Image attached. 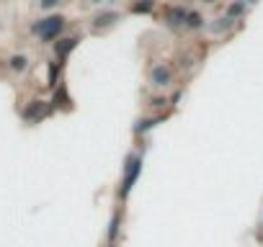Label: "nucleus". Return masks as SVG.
<instances>
[{
	"label": "nucleus",
	"mask_w": 263,
	"mask_h": 247,
	"mask_svg": "<svg viewBox=\"0 0 263 247\" xmlns=\"http://www.w3.org/2000/svg\"><path fill=\"white\" fill-rule=\"evenodd\" d=\"M62 26H65L62 16H49V18H44V21L37 24V33L41 39H52V36H57V33L62 31Z\"/></svg>",
	"instance_id": "obj_1"
},
{
	"label": "nucleus",
	"mask_w": 263,
	"mask_h": 247,
	"mask_svg": "<svg viewBox=\"0 0 263 247\" xmlns=\"http://www.w3.org/2000/svg\"><path fill=\"white\" fill-rule=\"evenodd\" d=\"M142 170V162H140V157H132L129 160V167H127V178H124V188H121V193H129L134 181H137V175H140Z\"/></svg>",
	"instance_id": "obj_2"
},
{
	"label": "nucleus",
	"mask_w": 263,
	"mask_h": 247,
	"mask_svg": "<svg viewBox=\"0 0 263 247\" xmlns=\"http://www.w3.org/2000/svg\"><path fill=\"white\" fill-rule=\"evenodd\" d=\"M168 80H170V72L165 70V67H155L152 70V83L155 85H168Z\"/></svg>",
	"instance_id": "obj_3"
},
{
	"label": "nucleus",
	"mask_w": 263,
	"mask_h": 247,
	"mask_svg": "<svg viewBox=\"0 0 263 247\" xmlns=\"http://www.w3.org/2000/svg\"><path fill=\"white\" fill-rule=\"evenodd\" d=\"M75 44H77V39H65L62 44H57V54H60V57H65V54L70 52Z\"/></svg>",
	"instance_id": "obj_4"
},
{
	"label": "nucleus",
	"mask_w": 263,
	"mask_h": 247,
	"mask_svg": "<svg viewBox=\"0 0 263 247\" xmlns=\"http://www.w3.org/2000/svg\"><path fill=\"white\" fill-rule=\"evenodd\" d=\"M116 18H119L116 13H104V16H98V18H96V29H101V26H109V24H113Z\"/></svg>",
	"instance_id": "obj_5"
},
{
	"label": "nucleus",
	"mask_w": 263,
	"mask_h": 247,
	"mask_svg": "<svg viewBox=\"0 0 263 247\" xmlns=\"http://www.w3.org/2000/svg\"><path fill=\"white\" fill-rule=\"evenodd\" d=\"M243 10H245V0H237V3H232V5H230V10H227V16L235 18V16L243 13Z\"/></svg>",
	"instance_id": "obj_6"
},
{
	"label": "nucleus",
	"mask_w": 263,
	"mask_h": 247,
	"mask_svg": "<svg viewBox=\"0 0 263 247\" xmlns=\"http://www.w3.org/2000/svg\"><path fill=\"white\" fill-rule=\"evenodd\" d=\"M150 8H152V0H145V3H134V5H132L134 13H147Z\"/></svg>",
	"instance_id": "obj_7"
},
{
	"label": "nucleus",
	"mask_w": 263,
	"mask_h": 247,
	"mask_svg": "<svg viewBox=\"0 0 263 247\" xmlns=\"http://www.w3.org/2000/svg\"><path fill=\"white\" fill-rule=\"evenodd\" d=\"M230 24H232V18L227 16V18H220V24H214L212 26V31H222V29H230Z\"/></svg>",
	"instance_id": "obj_8"
},
{
	"label": "nucleus",
	"mask_w": 263,
	"mask_h": 247,
	"mask_svg": "<svg viewBox=\"0 0 263 247\" xmlns=\"http://www.w3.org/2000/svg\"><path fill=\"white\" fill-rule=\"evenodd\" d=\"M186 18H188V21H186V24H188L191 29H196V26L201 24V16H199V13H188Z\"/></svg>",
	"instance_id": "obj_9"
},
{
	"label": "nucleus",
	"mask_w": 263,
	"mask_h": 247,
	"mask_svg": "<svg viewBox=\"0 0 263 247\" xmlns=\"http://www.w3.org/2000/svg\"><path fill=\"white\" fill-rule=\"evenodd\" d=\"M10 67H13V70H24V67H26V57H13V60H10Z\"/></svg>",
	"instance_id": "obj_10"
},
{
	"label": "nucleus",
	"mask_w": 263,
	"mask_h": 247,
	"mask_svg": "<svg viewBox=\"0 0 263 247\" xmlns=\"http://www.w3.org/2000/svg\"><path fill=\"white\" fill-rule=\"evenodd\" d=\"M57 3H60V0H41L44 8H52V5H57Z\"/></svg>",
	"instance_id": "obj_11"
}]
</instances>
